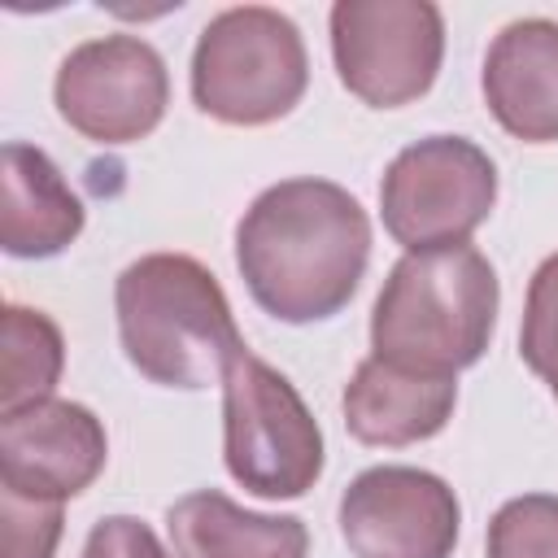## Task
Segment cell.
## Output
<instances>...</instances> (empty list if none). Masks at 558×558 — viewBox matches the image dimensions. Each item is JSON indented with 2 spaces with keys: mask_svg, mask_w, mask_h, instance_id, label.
Here are the masks:
<instances>
[{
  "mask_svg": "<svg viewBox=\"0 0 558 558\" xmlns=\"http://www.w3.org/2000/svg\"><path fill=\"white\" fill-rule=\"evenodd\" d=\"M174 558H305L310 532L296 514H257L218 488H196L166 510Z\"/></svg>",
  "mask_w": 558,
  "mask_h": 558,
  "instance_id": "5bb4252c",
  "label": "cell"
},
{
  "mask_svg": "<svg viewBox=\"0 0 558 558\" xmlns=\"http://www.w3.org/2000/svg\"><path fill=\"white\" fill-rule=\"evenodd\" d=\"M497 205V166L466 135L405 144L379 179L384 231L405 253L466 244Z\"/></svg>",
  "mask_w": 558,
  "mask_h": 558,
  "instance_id": "8992f818",
  "label": "cell"
},
{
  "mask_svg": "<svg viewBox=\"0 0 558 558\" xmlns=\"http://www.w3.org/2000/svg\"><path fill=\"white\" fill-rule=\"evenodd\" d=\"M453 405H458V379L414 375L379 357H362L340 397L349 436L384 449L432 440L453 418Z\"/></svg>",
  "mask_w": 558,
  "mask_h": 558,
  "instance_id": "7c38bea8",
  "label": "cell"
},
{
  "mask_svg": "<svg viewBox=\"0 0 558 558\" xmlns=\"http://www.w3.org/2000/svg\"><path fill=\"white\" fill-rule=\"evenodd\" d=\"M340 536L353 558H449L462 532L458 493L423 466H366L340 493Z\"/></svg>",
  "mask_w": 558,
  "mask_h": 558,
  "instance_id": "9c48e42d",
  "label": "cell"
},
{
  "mask_svg": "<svg viewBox=\"0 0 558 558\" xmlns=\"http://www.w3.org/2000/svg\"><path fill=\"white\" fill-rule=\"evenodd\" d=\"M4 205H0V248L9 257H57L83 231V201L70 192L52 157L35 144H4Z\"/></svg>",
  "mask_w": 558,
  "mask_h": 558,
  "instance_id": "4fadbf2b",
  "label": "cell"
},
{
  "mask_svg": "<svg viewBox=\"0 0 558 558\" xmlns=\"http://www.w3.org/2000/svg\"><path fill=\"white\" fill-rule=\"evenodd\" d=\"M105 423L78 401H31L0 414V488L26 501H65L105 471Z\"/></svg>",
  "mask_w": 558,
  "mask_h": 558,
  "instance_id": "30bf717a",
  "label": "cell"
},
{
  "mask_svg": "<svg viewBox=\"0 0 558 558\" xmlns=\"http://www.w3.org/2000/svg\"><path fill=\"white\" fill-rule=\"evenodd\" d=\"M371 262V218L331 179H279L235 222V270L248 296L279 323L340 314Z\"/></svg>",
  "mask_w": 558,
  "mask_h": 558,
  "instance_id": "6da1fadb",
  "label": "cell"
},
{
  "mask_svg": "<svg viewBox=\"0 0 558 558\" xmlns=\"http://www.w3.org/2000/svg\"><path fill=\"white\" fill-rule=\"evenodd\" d=\"M484 100L497 126L523 144L558 140V22L519 17L484 57Z\"/></svg>",
  "mask_w": 558,
  "mask_h": 558,
  "instance_id": "8fae6325",
  "label": "cell"
},
{
  "mask_svg": "<svg viewBox=\"0 0 558 558\" xmlns=\"http://www.w3.org/2000/svg\"><path fill=\"white\" fill-rule=\"evenodd\" d=\"M501 283L475 244L405 253L371 310V357L414 371L449 375L488 353L497 327Z\"/></svg>",
  "mask_w": 558,
  "mask_h": 558,
  "instance_id": "7a4b0ae2",
  "label": "cell"
},
{
  "mask_svg": "<svg viewBox=\"0 0 558 558\" xmlns=\"http://www.w3.org/2000/svg\"><path fill=\"white\" fill-rule=\"evenodd\" d=\"M65 371L61 327L31 305H4V388L0 414L22 410L31 401H48Z\"/></svg>",
  "mask_w": 558,
  "mask_h": 558,
  "instance_id": "9a60e30c",
  "label": "cell"
},
{
  "mask_svg": "<svg viewBox=\"0 0 558 558\" xmlns=\"http://www.w3.org/2000/svg\"><path fill=\"white\" fill-rule=\"evenodd\" d=\"M57 113L92 144H135L153 135L170 105L161 52L140 35H100L78 44L52 83Z\"/></svg>",
  "mask_w": 558,
  "mask_h": 558,
  "instance_id": "ba28073f",
  "label": "cell"
},
{
  "mask_svg": "<svg viewBox=\"0 0 558 558\" xmlns=\"http://www.w3.org/2000/svg\"><path fill=\"white\" fill-rule=\"evenodd\" d=\"M310 87V57L296 22L270 4H235L205 22L192 48V100L227 126L288 118Z\"/></svg>",
  "mask_w": 558,
  "mask_h": 558,
  "instance_id": "277c9868",
  "label": "cell"
},
{
  "mask_svg": "<svg viewBox=\"0 0 558 558\" xmlns=\"http://www.w3.org/2000/svg\"><path fill=\"white\" fill-rule=\"evenodd\" d=\"M445 57V17L432 0H336L331 61L349 96L401 109L432 92Z\"/></svg>",
  "mask_w": 558,
  "mask_h": 558,
  "instance_id": "52a82bcc",
  "label": "cell"
},
{
  "mask_svg": "<svg viewBox=\"0 0 558 558\" xmlns=\"http://www.w3.org/2000/svg\"><path fill=\"white\" fill-rule=\"evenodd\" d=\"M83 558H170V549L157 541V532L135 514H105L92 523Z\"/></svg>",
  "mask_w": 558,
  "mask_h": 558,
  "instance_id": "d6986e66",
  "label": "cell"
},
{
  "mask_svg": "<svg viewBox=\"0 0 558 558\" xmlns=\"http://www.w3.org/2000/svg\"><path fill=\"white\" fill-rule=\"evenodd\" d=\"M519 357L558 401V253H549L527 283L523 323H519Z\"/></svg>",
  "mask_w": 558,
  "mask_h": 558,
  "instance_id": "e0dca14e",
  "label": "cell"
},
{
  "mask_svg": "<svg viewBox=\"0 0 558 558\" xmlns=\"http://www.w3.org/2000/svg\"><path fill=\"white\" fill-rule=\"evenodd\" d=\"M4 510V558H52L61 541V501H26L0 488Z\"/></svg>",
  "mask_w": 558,
  "mask_h": 558,
  "instance_id": "ac0fdd59",
  "label": "cell"
},
{
  "mask_svg": "<svg viewBox=\"0 0 558 558\" xmlns=\"http://www.w3.org/2000/svg\"><path fill=\"white\" fill-rule=\"evenodd\" d=\"M222 462L244 493L266 501L305 497L327 462L323 427L305 397L248 349L222 375Z\"/></svg>",
  "mask_w": 558,
  "mask_h": 558,
  "instance_id": "5b68a950",
  "label": "cell"
},
{
  "mask_svg": "<svg viewBox=\"0 0 558 558\" xmlns=\"http://www.w3.org/2000/svg\"><path fill=\"white\" fill-rule=\"evenodd\" d=\"M126 362L161 388H209L244 344L222 283L187 253H144L113 283Z\"/></svg>",
  "mask_w": 558,
  "mask_h": 558,
  "instance_id": "3957f363",
  "label": "cell"
},
{
  "mask_svg": "<svg viewBox=\"0 0 558 558\" xmlns=\"http://www.w3.org/2000/svg\"><path fill=\"white\" fill-rule=\"evenodd\" d=\"M484 558H558V497H510L484 532Z\"/></svg>",
  "mask_w": 558,
  "mask_h": 558,
  "instance_id": "2e32d148",
  "label": "cell"
}]
</instances>
